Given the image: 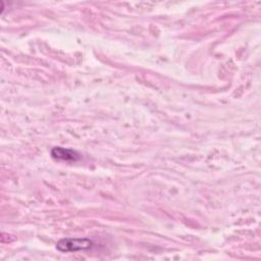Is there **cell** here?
<instances>
[{
    "mask_svg": "<svg viewBox=\"0 0 261 261\" xmlns=\"http://www.w3.org/2000/svg\"><path fill=\"white\" fill-rule=\"evenodd\" d=\"M92 246L93 242L87 238H64L56 243V249L62 253L88 250Z\"/></svg>",
    "mask_w": 261,
    "mask_h": 261,
    "instance_id": "cell-1",
    "label": "cell"
},
{
    "mask_svg": "<svg viewBox=\"0 0 261 261\" xmlns=\"http://www.w3.org/2000/svg\"><path fill=\"white\" fill-rule=\"evenodd\" d=\"M51 156L55 160L66 161V162H75L81 158L79 152L72 149H67L63 147H54L51 150Z\"/></svg>",
    "mask_w": 261,
    "mask_h": 261,
    "instance_id": "cell-2",
    "label": "cell"
}]
</instances>
